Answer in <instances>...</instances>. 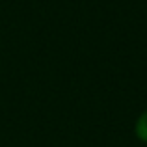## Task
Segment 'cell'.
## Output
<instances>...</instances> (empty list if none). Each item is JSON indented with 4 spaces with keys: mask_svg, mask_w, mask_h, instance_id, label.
Instances as JSON below:
<instances>
[{
    "mask_svg": "<svg viewBox=\"0 0 147 147\" xmlns=\"http://www.w3.org/2000/svg\"><path fill=\"white\" fill-rule=\"evenodd\" d=\"M134 132H136V136L140 138L142 142H145V144H147V110L140 115V117H138L136 127H134Z\"/></svg>",
    "mask_w": 147,
    "mask_h": 147,
    "instance_id": "cell-1",
    "label": "cell"
}]
</instances>
